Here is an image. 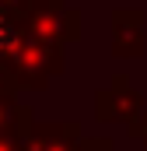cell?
I'll return each mask as SVG.
<instances>
[{
    "mask_svg": "<svg viewBox=\"0 0 147 151\" xmlns=\"http://www.w3.org/2000/svg\"><path fill=\"white\" fill-rule=\"evenodd\" d=\"M77 123H46L28 127L18 137V151H77Z\"/></svg>",
    "mask_w": 147,
    "mask_h": 151,
    "instance_id": "6da1fadb",
    "label": "cell"
},
{
    "mask_svg": "<svg viewBox=\"0 0 147 151\" xmlns=\"http://www.w3.org/2000/svg\"><path fill=\"white\" fill-rule=\"evenodd\" d=\"M14 42H18V32H14V21L7 18V11L0 7V60L14 49Z\"/></svg>",
    "mask_w": 147,
    "mask_h": 151,
    "instance_id": "7a4b0ae2",
    "label": "cell"
},
{
    "mask_svg": "<svg viewBox=\"0 0 147 151\" xmlns=\"http://www.w3.org/2000/svg\"><path fill=\"white\" fill-rule=\"evenodd\" d=\"M77 151H112V144L105 141V137H102V141H91V144H81Z\"/></svg>",
    "mask_w": 147,
    "mask_h": 151,
    "instance_id": "3957f363",
    "label": "cell"
},
{
    "mask_svg": "<svg viewBox=\"0 0 147 151\" xmlns=\"http://www.w3.org/2000/svg\"><path fill=\"white\" fill-rule=\"evenodd\" d=\"M140 134H144V141H147V123H144V127H140Z\"/></svg>",
    "mask_w": 147,
    "mask_h": 151,
    "instance_id": "277c9868",
    "label": "cell"
}]
</instances>
